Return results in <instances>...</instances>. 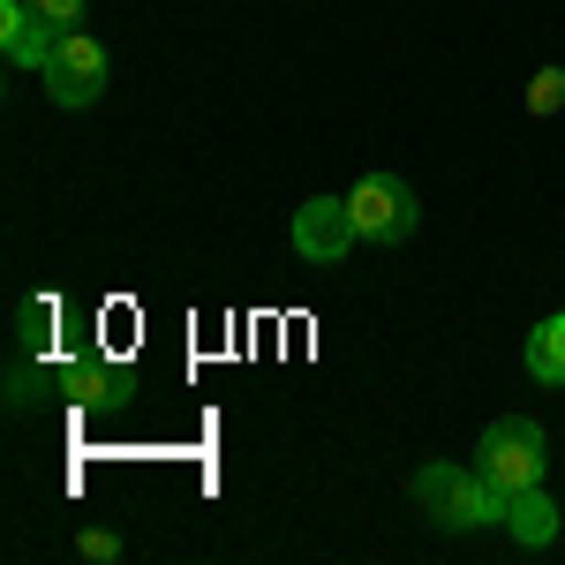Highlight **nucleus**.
<instances>
[{"label": "nucleus", "mask_w": 565, "mask_h": 565, "mask_svg": "<svg viewBox=\"0 0 565 565\" xmlns=\"http://www.w3.org/2000/svg\"><path fill=\"white\" fill-rule=\"evenodd\" d=\"M505 527H513V543H527V551L558 543V505L543 498V482H527V490H513V513H505Z\"/></svg>", "instance_id": "obj_8"}, {"label": "nucleus", "mask_w": 565, "mask_h": 565, "mask_svg": "<svg viewBox=\"0 0 565 565\" xmlns=\"http://www.w3.org/2000/svg\"><path fill=\"white\" fill-rule=\"evenodd\" d=\"M348 204H354V234L377 242V249H399V242L415 234V218H423L415 189H407L399 174H362L348 189Z\"/></svg>", "instance_id": "obj_1"}, {"label": "nucleus", "mask_w": 565, "mask_h": 565, "mask_svg": "<svg viewBox=\"0 0 565 565\" xmlns=\"http://www.w3.org/2000/svg\"><path fill=\"white\" fill-rule=\"evenodd\" d=\"M53 324H61V302L53 295H23L15 302V354H45L53 348Z\"/></svg>", "instance_id": "obj_10"}, {"label": "nucleus", "mask_w": 565, "mask_h": 565, "mask_svg": "<svg viewBox=\"0 0 565 565\" xmlns=\"http://www.w3.org/2000/svg\"><path fill=\"white\" fill-rule=\"evenodd\" d=\"M452 476H460L452 460H430V468H415V505H430V513H437V498L452 490Z\"/></svg>", "instance_id": "obj_11"}, {"label": "nucleus", "mask_w": 565, "mask_h": 565, "mask_svg": "<svg viewBox=\"0 0 565 565\" xmlns=\"http://www.w3.org/2000/svg\"><path fill=\"white\" fill-rule=\"evenodd\" d=\"M31 8H39L53 31H76V23H84V0H31Z\"/></svg>", "instance_id": "obj_13"}, {"label": "nucleus", "mask_w": 565, "mask_h": 565, "mask_svg": "<svg viewBox=\"0 0 565 565\" xmlns=\"http://www.w3.org/2000/svg\"><path fill=\"white\" fill-rule=\"evenodd\" d=\"M505 513H513V490H498V482L482 476H452V490L437 498V527H505Z\"/></svg>", "instance_id": "obj_6"}, {"label": "nucleus", "mask_w": 565, "mask_h": 565, "mask_svg": "<svg viewBox=\"0 0 565 565\" xmlns=\"http://www.w3.org/2000/svg\"><path fill=\"white\" fill-rule=\"evenodd\" d=\"M53 385L68 392L76 407H129L136 399V370L129 362H106V354H76L53 370Z\"/></svg>", "instance_id": "obj_5"}, {"label": "nucleus", "mask_w": 565, "mask_h": 565, "mask_svg": "<svg viewBox=\"0 0 565 565\" xmlns=\"http://www.w3.org/2000/svg\"><path fill=\"white\" fill-rule=\"evenodd\" d=\"M354 242H362V234H354L348 196H309V204H295V218H287V249L302 264H348Z\"/></svg>", "instance_id": "obj_3"}, {"label": "nucleus", "mask_w": 565, "mask_h": 565, "mask_svg": "<svg viewBox=\"0 0 565 565\" xmlns=\"http://www.w3.org/2000/svg\"><path fill=\"white\" fill-rule=\"evenodd\" d=\"M527 377L535 385H565V309L527 332Z\"/></svg>", "instance_id": "obj_9"}, {"label": "nucleus", "mask_w": 565, "mask_h": 565, "mask_svg": "<svg viewBox=\"0 0 565 565\" xmlns=\"http://www.w3.org/2000/svg\"><path fill=\"white\" fill-rule=\"evenodd\" d=\"M39 76H45V98L76 114V106H90V98L106 90V45L90 39V31H68V39L53 45V61H45Z\"/></svg>", "instance_id": "obj_4"}, {"label": "nucleus", "mask_w": 565, "mask_h": 565, "mask_svg": "<svg viewBox=\"0 0 565 565\" xmlns=\"http://www.w3.org/2000/svg\"><path fill=\"white\" fill-rule=\"evenodd\" d=\"M61 39L68 31H53L31 0H0V53H8V68H45Z\"/></svg>", "instance_id": "obj_7"}, {"label": "nucleus", "mask_w": 565, "mask_h": 565, "mask_svg": "<svg viewBox=\"0 0 565 565\" xmlns=\"http://www.w3.org/2000/svg\"><path fill=\"white\" fill-rule=\"evenodd\" d=\"M543 430L527 423V415H505V423H490L482 430V445H476V468L498 490H527V482H543Z\"/></svg>", "instance_id": "obj_2"}, {"label": "nucleus", "mask_w": 565, "mask_h": 565, "mask_svg": "<svg viewBox=\"0 0 565 565\" xmlns=\"http://www.w3.org/2000/svg\"><path fill=\"white\" fill-rule=\"evenodd\" d=\"M527 106H535V114H558V106H565V68H543L535 90H527Z\"/></svg>", "instance_id": "obj_12"}, {"label": "nucleus", "mask_w": 565, "mask_h": 565, "mask_svg": "<svg viewBox=\"0 0 565 565\" xmlns=\"http://www.w3.org/2000/svg\"><path fill=\"white\" fill-rule=\"evenodd\" d=\"M84 558H121V535L114 527H84Z\"/></svg>", "instance_id": "obj_14"}]
</instances>
